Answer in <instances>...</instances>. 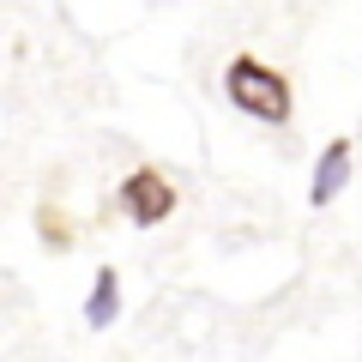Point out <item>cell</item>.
<instances>
[{
  "instance_id": "5",
  "label": "cell",
  "mask_w": 362,
  "mask_h": 362,
  "mask_svg": "<svg viewBox=\"0 0 362 362\" xmlns=\"http://www.w3.org/2000/svg\"><path fill=\"white\" fill-rule=\"evenodd\" d=\"M115 320H121V272L103 266L90 278V290H85V326L103 332V326H115Z\"/></svg>"
},
{
  "instance_id": "3",
  "label": "cell",
  "mask_w": 362,
  "mask_h": 362,
  "mask_svg": "<svg viewBox=\"0 0 362 362\" xmlns=\"http://www.w3.org/2000/svg\"><path fill=\"white\" fill-rule=\"evenodd\" d=\"M350 169H356V145L350 139H332L314 163V181H308V206H332L338 194L350 187Z\"/></svg>"
},
{
  "instance_id": "2",
  "label": "cell",
  "mask_w": 362,
  "mask_h": 362,
  "mask_svg": "<svg viewBox=\"0 0 362 362\" xmlns=\"http://www.w3.org/2000/svg\"><path fill=\"white\" fill-rule=\"evenodd\" d=\"M115 206H121V218H127L133 230H157V223L175 211V181H169L157 163H139V169H127V175H121Z\"/></svg>"
},
{
  "instance_id": "1",
  "label": "cell",
  "mask_w": 362,
  "mask_h": 362,
  "mask_svg": "<svg viewBox=\"0 0 362 362\" xmlns=\"http://www.w3.org/2000/svg\"><path fill=\"white\" fill-rule=\"evenodd\" d=\"M223 97H230V109H242L259 127H290V115H296L290 78L278 73V66H266L259 54H235V61L223 66Z\"/></svg>"
},
{
  "instance_id": "4",
  "label": "cell",
  "mask_w": 362,
  "mask_h": 362,
  "mask_svg": "<svg viewBox=\"0 0 362 362\" xmlns=\"http://www.w3.org/2000/svg\"><path fill=\"white\" fill-rule=\"evenodd\" d=\"M30 223H37V242L49 247V254H73V247H78V235H85V223H78L66 206H54V199H42Z\"/></svg>"
}]
</instances>
